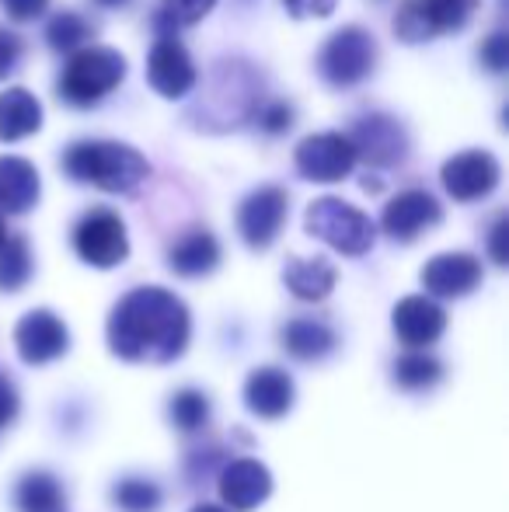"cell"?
<instances>
[{
  "instance_id": "cell-1",
  "label": "cell",
  "mask_w": 509,
  "mask_h": 512,
  "mask_svg": "<svg viewBox=\"0 0 509 512\" xmlns=\"http://www.w3.org/2000/svg\"><path fill=\"white\" fill-rule=\"evenodd\" d=\"M189 335V307L164 286H136L109 314V349L126 363H175Z\"/></svg>"
},
{
  "instance_id": "cell-2",
  "label": "cell",
  "mask_w": 509,
  "mask_h": 512,
  "mask_svg": "<svg viewBox=\"0 0 509 512\" xmlns=\"http://www.w3.org/2000/svg\"><path fill=\"white\" fill-rule=\"evenodd\" d=\"M67 178L81 185H95L102 192H133L150 175L147 157L129 143L116 140H81L70 143L60 157Z\"/></svg>"
},
{
  "instance_id": "cell-3",
  "label": "cell",
  "mask_w": 509,
  "mask_h": 512,
  "mask_svg": "<svg viewBox=\"0 0 509 512\" xmlns=\"http://www.w3.org/2000/svg\"><path fill=\"white\" fill-rule=\"evenodd\" d=\"M126 56L112 46H88L77 49L56 81V95L74 108H91L123 84Z\"/></svg>"
},
{
  "instance_id": "cell-4",
  "label": "cell",
  "mask_w": 509,
  "mask_h": 512,
  "mask_svg": "<svg viewBox=\"0 0 509 512\" xmlns=\"http://www.w3.org/2000/svg\"><path fill=\"white\" fill-rule=\"evenodd\" d=\"M304 227L311 237H318V241H325L328 248L342 251V255H349V258L367 255L377 241L374 220H370L363 209H356L353 203L335 199V196L314 199V203L307 206Z\"/></svg>"
},
{
  "instance_id": "cell-5",
  "label": "cell",
  "mask_w": 509,
  "mask_h": 512,
  "mask_svg": "<svg viewBox=\"0 0 509 512\" xmlns=\"http://www.w3.org/2000/svg\"><path fill=\"white\" fill-rule=\"evenodd\" d=\"M377 67V42L367 28L346 25L321 46L318 74L328 88H356Z\"/></svg>"
},
{
  "instance_id": "cell-6",
  "label": "cell",
  "mask_w": 509,
  "mask_h": 512,
  "mask_svg": "<svg viewBox=\"0 0 509 512\" xmlns=\"http://www.w3.org/2000/svg\"><path fill=\"white\" fill-rule=\"evenodd\" d=\"M478 0H405L394 14V35L401 42H429L468 28Z\"/></svg>"
},
{
  "instance_id": "cell-7",
  "label": "cell",
  "mask_w": 509,
  "mask_h": 512,
  "mask_svg": "<svg viewBox=\"0 0 509 512\" xmlns=\"http://www.w3.org/2000/svg\"><path fill=\"white\" fill-rule=\"evenodd\" d=\"M74 251L81 262L95 265V269H116L129 255V237L126 223L119 220L116 209L95 206L77 220L74 227Z\"/></svg>"
},
{
  "instance_id": "cell-8",
  "label": "cell",
  "mask_w": 509,
  "mask_h": 512,
  "mask_svg": "<svg viewBox=\"0 0 509 512\" xmlns=\"http://www.w3.org/2000/svg\"><path fill=\"white\" fill-rule=\"evenodd\" d=\"M293 164H297L300 178H307V182L332 185V182H342V178L353 175L356 150L346 133H314L297 143Z\"/></svg>"
},
{
  "instance_id": "cell-9",
  "label": "cell",
  "mask_w": 509,
  "mask_h": 512,
  "mask_svg": "<svg viewBox=\"0 0 509 512\" xmlns=\"http://www.w3.org/2000/svg\"><path fill=\"white\" fill-rule=\"evenodd\" d=\"M349 143L356 150V161H367L370 168H394L408 157L405 126L384 112L360 115L349 129Z\"/></svg>"
},
{
  "instance_id": "cell-10",
  "label": "cell",
  "mask_w": 509,
  "mask_h": 512,
  "mask_svg": "<svg viewBox=\"0 0 509 512\" xmlns=\"http://www.w3.org/2000/svg\"><path fill=\"white\" fill-rule=\"evenodd\" d=\"M286 209H290V196L279 185H262V189L248 192L238 206V234L245 237L248 248L265 251L279 237L286 223Z\"/></svg>"
},
{
  "instance_id": "cell-11",
  "label": "cell",
  "mask_w": 509,
  "mask_h": 512,
  "mask_svg": "<svg viewBox=\"0 0 509 512\" xmlns=\"http://www.w3.org/2000/svg\"><path fill=\"white\" fill-rule=\"evenodd\" d=\"M499 178H503V171H499L496 154H489V150H461L440 168L443 189L457 203H478V199L492 196Z\"/></svg>"
},
{
  "instance_id": "cell-12",
  "label": "cell",
  "mask_w": 509,
  "mask_h": 512,
  "mask_svg": "<svg viewBox=\"0 0 509 512\" xmlns=\"http://www.w3.org/2000/svg\"><path fill=\"white\" fill-rule=\"evenodd\" d=\"M199 74L196 63H192L189 49L178 42V35H161L154 42L147 56V84L157 91L161 98H185L192 88H196Z\"/></svg>"
},
{
  "instance_id": "cell-13",
  "label": "cell",
  "mask_w": 509,
  "mask_h": 512,
  "mask_svg": "<svg viewBox=\"0 0 509 512\" xmlns=\"http://www.w3.org/2000/svg\"><path fill=\"white\" fill-rule=\"evenodd\" d=\"M14 349L28 366H46L70 349V331L53 310H28L14 324Z\"/></svg>"
},
{
  "instance_id": "cell-14",
  "label": "cell",
  "mask_w": 509,
  "mask_h": 512,
  "mask_svg": "<svg viewBox=\"0 0 509 512\" xmlns=\"http://www.w3.org/2000/svg\"><path fill=\"white\" fill-rule=\"evenodd\" d=\"M440 220H443V209L426 189L398 192V196H394L391 203L384 206V213H381L384 234L391 237V241H398V244L415 241L419 234L433 230Z\"/></svg>"
},
{
  "instance_id": "cell-15",
  "label": "cell",
  "mask_w": 509,
  "mask_h": 512,
  "mask_svg": "<svg viewBox=\"0 0 509 512\" xmlns=\"http://www.w3.org/2000/svg\"><path fill=\"white\" fill-rule=\"evenodd\" d=\"M422 286H426L429 300H457L468 297L482 286V262L468 251H447V255H436L422 265Z\"/></svg>"
},
{
  "instance_id": "cell-16",
  "label": "cell",
  "mask_w": 509,
  "mask_h": 512,
  "mask_svg": "<svg viewBox=\"0 0 509 512\" xmlns=\"http://www.w3.org/2000/svg\"><path fill=\"white\" fill-rule=\"evenodd\" d=\"M391 324H394L398 342L419 352V349H429L433 342H440V335L447 331V314L429 297H405L394 304Z\"/></svg>"
},
{
  "instance_id": "cell-17",
  "label": "cell",
  "mask_w": 509,
  "mask_h": 512,
  "mask_svg": "<svg viewBox=\"0 0 509 512\" xmlns=\"http://www.w3.org/2000/svg\"><path fill=\"white\" fill-rule=\"evenodd\" d=\"M272 495V474L252 457L231 460L220 471V499L231 512H252Z\"/></svg>"
},
{
  "instance_id": "cell-18",
  "label": "cell",
  "mask_w": 509,
  "mask_h": 512,
  "mask_svg": "<svg viewBox=\"0 0 509 512\" xmlns=\"http://www.w3.org/2000/svg\"><path fill=\"white\" fill-rule=\"evenodd\" d=\"M293 377L279 366H258L252 377L245 380V405L252 415L276 422L293 408Z\"/></svg>"
},
{
  "instance_id": "cell-19",
  "label": "cell",
  "mask_w": 509,
  "mask_h": 512,
  "mask_svg": "<svg viewBox=\"0 0 509 512\" xmlns=\"http://www.w3.org/2000/svg\"><path fill=\"white\" fill-rule=\"evenodd\" d=\"M42 196L39 171L25 157H0V213L21 216Z\"/></svg>"
},
{
  "instance_id": "cell-20",
  "label": "cell",
  "mask_w": 509,
  "mask_h": 512,
  "mask_svg": "<svg viewBox=\"0 0 509 512\" xmlns=\"http://www.w3.org/2000/svg\"><path fill=\"white\" fill-rule=\"evenodd\" d=\"M279 342L300 363H318V359H325L339 345V335H335L332 324L318 321V317H293L279 331Z\"/></svg>"
},
{
  "instance_id": "cell-21",
  "label": "cell",
  "mask_w": 509,
  "mask_h": 512,
  "mask_svg": "<svg viewBox=\"0 0 509 512\" xmlns=\"http://www.w3.org/2000/svg\"><path fill=\"white\" fill-rule=\"evenodd\" d=\"M168 265L175 276L182 279H196V276H210L213 269L220 265V244L210 230L196 227L189 230L185 237H178L168 251Z\"/></svg>"
},
{
  "instance_id": "cell-22",
  "label": "cell",
  "mask_w": 509,
  "mask_h": 512,
  "mask_svg": "<svg viewBox=\"0 0 509 512\" xmlns=\"http://www.w3.org/2000/svg\"><path fill=\"white\" fill-rule=\"evenodd\" d=\"M42 126V102L28 88H7L0 95V140L18 143L25 136L39 133Z\"/></svg>"
},
{
  "instance_id": "cell-23",
  "label": "cell",
  "mask_w": 509,
  "mask_h": 512,
  "mask_svg": "<svg viewBox=\"0 0 509 512\" xmlns=\"http://www.w3.org/2000/svg\"><path fill=\"white\" fill-rule=\"evenodd\" d=\"M335 265L325 262V258H290L283 269V283L286 290L297 300H307V304H318L328 293L335 290Z\"/></svg>"
},
{
  "instance_id": "cell-24",
  "label": "cell",
  "mask_w": 509,
  "mask_h": 512,
  "mask_svg": "<svg viewBox=\"0 0 509 512\" xmlns=\"http://www.w3.org/2000/svg\"><path fill=\"white\" fill-rule=\"evenodd\" d=\"M67 495H63L60 481L46 471H28L14 488V506L18 512H60Z\"/></svg>"
},
{
  "instance_id": "cell-25",
  "label": "cell",
  "mask_w": 509,
  "mask_h": 512,
  "mask_svg": "<svg viewBox=\"0 0 509 512\" xmlns=\"http://www.w3.org/2000/svg\"><path fill=\"white\" fill-rule=\"evenodd\" d=\"M443 363L429 352H405V356L394 363V384L401 391H429L433 384H440Z\"/></svg>"
},
{
  "instance_id": "cell-26",
  "label": "cell",
  "mask_w": 509,
  "mask_h": 512,
  "mask_svg": "<svg viewBox=\"0 0 509 512\" xmlns=\"http://www.w3.org/2000/svg\"><path fill=\"white\" fill-rule=\"evenodd\" d=\"M32 279V251L25 237H7L0 244V290L18 293Z\"/></svg>"
},
{
  "instance_id": "cell-27",
  "label": "cell",
  "mask_w": 509,
  "mask_h": 512,
  "mask_svg": "<svg viewBox=\"0 0 509 512\" xmlns=\"http://www.w3.org/2000/svg\"><path fill=\"white\" fill-rule=\"evenodd\" d=\"M91 39V25L74 11H60L49 18L46 25V42L56 49V53H77L84 49V42Z\"/></svg>"
},
{
  "instance_id": "cell-28",
  "label": "cell",
  "mask_w": 509,
  "mask_h": 512,
  "mask_svg": "<svg viewBox=\"0 0 509 512\" xmlns=\"http://www.w3.org/2000/svg\"><path fill=\"white\" fill-rule=\"evenodd\" d=\"M168 415H171V422H175V429L196 432V429H203V425L210 422V398H206L203 391H192V387H185V391H178L175 398H171Z\"/></svg>"
},
{
  "instance_id": "cell-29",
  "label": "cell",
  "mask_w": 509,
  "mask_h": 512,
  "mask_svg": "<svg viewBox=\"0 0 509 512\" xmlns=\"http://www.w3.org/2000/svg\"><path fill=\"white\" fill-rule=\"evenodd\" d=\"M112 502L123 512H157L161 509V488L150 478H123L112 488Z\"/></svg>"
},
{
  "instance_id": "cell-30",
  "label": "cell",
  "mask_w": 509,
  "mask_h": 512,
  "mask_svg": "<svg viewBox=\"0 0 509 512\" xmlns=\"http://www.w3.org/2000/svg\"><path fill=\"white\" fill-rule=\"evenodd\" d=\"M213 4L217 0H164L161 4V18H168L171 25H196V21H203L206 14L213 11Z\"/></svg>"
},
{
  "instance_id": "cell-31",
  "label": "cell",
  "mask_w": 509,
  "mask_h": 512,
  "mask_svg": "<svg viewBox=\"0 0 509 512\" xmlns=\"http://www.w3.org/2000/svg\"><path fill=\"white\" fill-rule=\"evenodd\" d=\"M255 126L262 129L265 136H283L286 129L293 126V108L290 102H269L255 112Z\"/></svg>"
},
{
  "instance_id": "cell-32",
  "label": "cell",
  "mask_w": 509,
  "mask_h": 512,
  "mask_svg": "<svg viewBox=\"0 0 509 512\" xmlns=\"http://www.w3.org/2000/svg\"><path fill=\"white\" fill-rule=\"evenodd\" d=\"M482 63L492 70V74H503L509 67V39L506 32H492L489 39L482 42Z\"/></svg>"
},
{
  "instance_id": "cell-33",
  "label": "cell",
  "mask_w": 509,
  "mask_h": 512,
  "mask_svg": "<svg viewBox=\"0 0 509 512\" xmlns=\"http://www.w3.org/2000/svg\"><path fill=\"white\" fill-rule=\"evenodd\" d=\"M18 60H21V39L11 28L0 25V81L18 67Z\"/></svg>"
},
{
  "instance_id": "cell-34",
  "label": "cell",
  "mask_w": 509,
  "mask_h": 512,
  "mask_svg": "<svg viewBox=\"0 0 509 512\" xmlns=\"http://www.w3.org/2000/svg\"><path fill=\"white\" fill-rule=\"evenodd\" d=\"M506 237H509V216L499 213L496 223H492V230H489V255H492V262H496V265H506L509 262V244H506Z\"/></svg>"
},
{
  "instance_id": "cell-35",
  "label": "cell",
  "mask_w": 509,
  "mask_h": 512,
  "mask_svg": "<svg viewBox=\"0 0 509 512\" xmlns=\"http://www.w3.org/2000/svg\"><path fill=\"white\" fill-rule=\"evenodd\" d=\"M49 7V0H0V11L11 21H35Z\"/></svg>"
},
{
  "instance_id": "cell-36",
  "label": "cell",
  "mask_w": 509,
  "mask_h": 512,
  "mask_svg": "<svg viewBox=\"0 0 509 512\" xmlns=\"http://www.w3.org/2000/svg\"><path fill=\"white\" fill-rule=\"evenodd\" d=\"M339 0H283V7L293 14V18H325V14L335 11Z\"/></svg>"
},
{
  "instance_id": "cell-37",
  "label": "cell",
  "mask_w": 509,
  "mask_h": 512,
  "mask_svg": "<svg viewBox=\"0 0 509 512\" xmlns=\"http://www.w3.org/2000/svg\"><path fill=\"white\" fill-rule=\"evenodd\" d=\"M14 418H18V391H14L11 377L0 373V429H7Z\"/></svg>"
},
{
  "instance_id": "cell-38",
  "label": "cell",
  "mask_w": 509,
  "mask_h": 512,
  "mask_svg": "<svg viewBox=\"0 0 509 512\" xmlns=\"http://www.w3.org/2000/svg\"><path fill=\"white\" fill-rule=\"evenodd\" d=\"M192 512H231L224 506H213V502H199V506H192Z\"/></svg>"
},
{
  "instance_id": "cell-39",
  "label": "cell",
  "mask_w": 509,
  "mask_h": 512,
  "mask_svg": "<svg viewBox=\"0 0 509 512\" xmlns=\"http://www.w3.org/2000/svg\"><path fill=\"white\" fill-rule=\"evenodd\" d=\"M102 7H123V4H129V0H98Z\"/></svg>"
},
{
  "instance_id": "cell-40",
  "label": "cell",
  "mask_w": 509,
  "mask_h": 512,
  "mask_svg": "<svg viewBox=\"0 0 509 512\" xmlns=\"http://www.w3.org/2000/svg\"><path fill=\"white\" fill-rule=\"evenodd\" d=\"M7 241V227H4V216H0V244Z\"/></svg>"
}]
</instances>
